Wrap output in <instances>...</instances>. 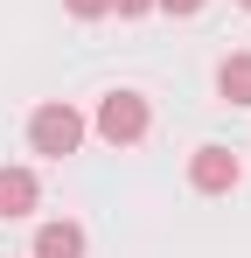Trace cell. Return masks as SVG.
Segmentation results:
<instances>
[{"label": "cell", "mask_w": 251, "mask_h": 258, "mask_svg": "<svg viewBox=\"0 0 251 258\" xmlns=\"http://www.w3.org/2000/svg\"><path fill=\"white\" fill-rule=\"evenodd\" d=\"M98 133H105L112 147L147 140V98H140V91H105V98H98Z\"/></svg>", "instance_id": "cell-2"}, {"label": "cell", "mask_w": 251, "mask_h": 258, "mask_svg": "<svg viewBox=\"0 0 251 258\" xmlns=\"http://www.w3.org/2000/svg\"><path fill=\"white\" fill-rule=\"evenodd\" d=\"M35 196H42V188H35V174H28V168H0V216H7V223L35 210Z\"/></svg>", "instance_id": "cell-4"}, {"label": "cell", "mask_w": 251, "mask_h": 258, "mask_svg": "<svg viewBox=\"0 0 251 258\" xmlns=\"http://www.w3.org/2000/svg\"><path fill=\"white\" fill-rule=\"evenodd\" d=\"M237 154H230V147H196V161H189V181H196V188H203V196H230V188H237Z\"/></svg>", "instance_id": "cell-3"}, {"label": "cell", "mask_w": 251, "mask_h": 258, "mask_svg": "<svg viewBox=\"0 0 251 258\" xmlns=\"http://www.w3.org/2000/svg\"><path fill=\"white\" fill-rule=\"evenodd\" d=\"M112 7H119V14H147L154 0H112Z\"/></svg>", "instance_id": "cell-9"}, {"label": "cell", "mask_w": 251, "mask_h": 258, "mask_svg": "<svg viewBox=\"0 0 251 258\" xmlns=\"http://www.w3.org/2000/svg\"><path fill=\"white\" fill-rule=\"evenodd\" d=\"M63 7H70L77 21H98V14H112V0H63Z\"/></svg>", "instance_id": "cell-7"}, {"label": "cell", "mask_w": 251, "mask_h": 258, "mask_svg": "<svg viewBox=\"0 0 251 258\" xmlns=\"http://www.w3.org/2000/svg\"><path fill=\"white\" fill-rule=\"evenodd\" d=\"M216 91H223L230 105H251V49L223 56V70H216Z\"/></svg>", "instance_id": "cell-6"}, {"label": "cell", "mask_w": 251, "mask_h": 258, "mask_svg": "<svg viewBox=\"0 0 251 258\" xmlns=\"http://www.w3.org/2000/svg\"><path fill=\"white\" fill-rule=\"evenodd\" d=\"M35 258H84V230L77 223H42L35 230Z\"/></svg>", "instance_id": "cell-5"}, {"label": "cell", "mask_w": 251, "mask_h": 258, "mask_svg": "<svg viewBox=\"0 0 251 258\" xmlns=\"http://www.w3.org/2000/svg\"><path fill=\"white\" fill-rule=\"evenodd\" d=\"M28 147L49 154V161H63V154H77V147H84V119L70 112V105H42L35 119H28Z\"/></svg>", "instance_id": "cell-1"}, {"label": "cell", "mask_w": 251, "mask_h": 258, "mask_svg": "<svg viewBox=\"0 0 251 258\" xmlns=\"http://www.w3.org/2000/svg\"><path fill=\"white\" fill-rule=\"evenodd\" d=\"M154 7H167V14H196L203 0H154Z\"/></svg>", "instance_id": "cell-8"}, {"label": "cell", "mask_w": 251, "mask_h": 258, "mask_svg": "<svg viewBox=\"0 0 251 258\" xmlns=\"http://www.w3.org/2000/svg\"><path fill=\"white\" fill-rule=\"evenodd\" d=\"M237 7H251V0H237Z\"/></svg>", "instance_id": "cell-10"}]
</instances>
